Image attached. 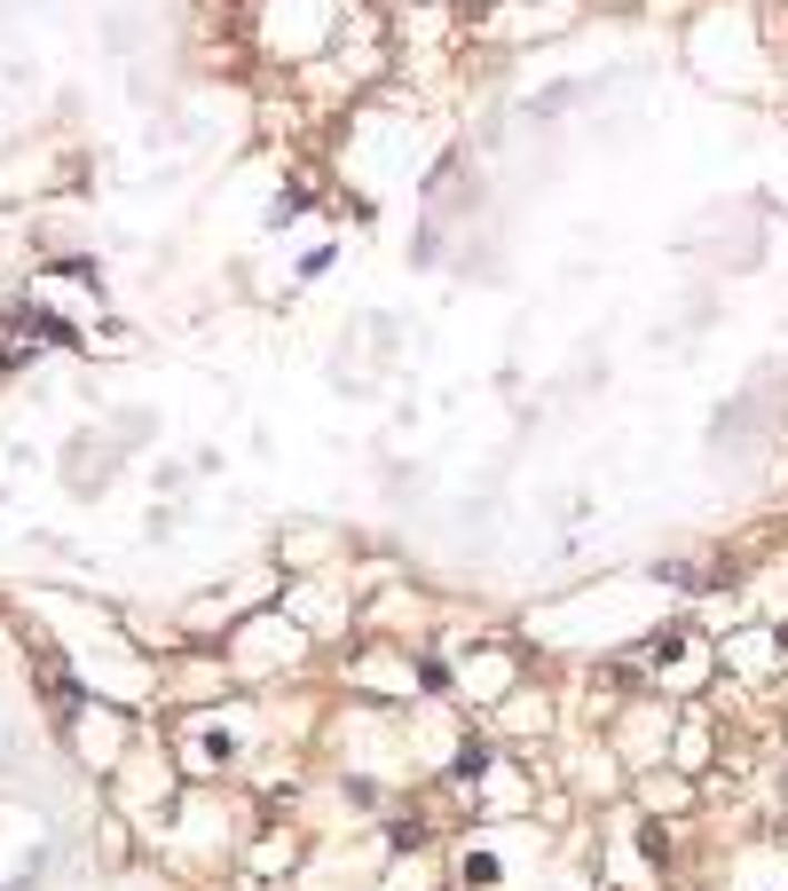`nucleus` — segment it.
<instances>
[{
  "label": "nucleus",
  "mask_w": 788,
  "mask_h": 891,
  "mask_svg": "<svg viewBox=\"0 0 788 891\" xmlns=\"http://www.w3.org/2000/svg\"><path fill=\"white\" fill-rule=\"evenodd\" d=\"M678 655H686V623H670V632L647 640V663H678Z\"/></svg>",
  "instance_id": "nucleus-1"
},
{
  "label": "nucleus",
  "mask_w": 788,
  "mask_h": 891,
  "mask_svg": "<svg viewBox=\"0 0 788 891\" xmlns=\"http://www.w3.org/2000/svg\"><path fill=\"white\" fill-rule=\"evenodd\" d=\"M418 686H426V694H442V686H450V663H433V655H426V663H418Z\"/></svg>",
  "instance_id": "nucleus-4"
},
{
  "label": "nucleus",
  "mask_w": 788,
  "mask_h": 891,
  "mask_svg": "<svg viewBox=\"0 0 788 891\" xmlns=\"http://www.w3.org/2000/svg\"><path fill=\"white\" fill-rule=\"evenodd\" d=\"M450 773H458V781H481V773H489V742H466V750L450 758Z\"/></svg>",
  "instance_id": "nucleus-2"
},
{
  "label": "nucleus",
  "mask_w": 788,
  "mask_h": 891,
  "mask_svg": "<svg viewBox=\"0 0 788 891\" xmlns=\"http://www.w3.org/2000/svg\"><path fill=\"white\" fill-rule=\"evenodd\" d=\"M505 868H497V852H466V883H497Z\"/></svg>",
  "instance_id": "nucleus-3"
}]
</instances>
